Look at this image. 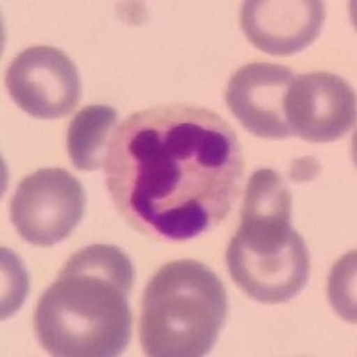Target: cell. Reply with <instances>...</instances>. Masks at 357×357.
<instances>
[{
  "label": "cell",
  "mask_w": 357,
  "mask_h": 357,
  "mask_svg": "<svg viewBox=\"0 0 357 357\" xmlns=\"http://www.w3.org/2000/svg\"><path fill=\"white\" fill-rule=\"evenodd\" d=\"M106 184L130 227L186 241L216 227L243 186L241 143L220 114L184 104L126 118L107 146Z\"/></svg>",
  "instance_id": "6da1fadb"
},
{
  "label": "cell",
  "mask_w": 357,
  "mask_h": 357,
  "mask_svg": "<svg viewBox=\"0 0 357 357\" xmlns=\"http://www.w3.org/2000/svg\"><path fill=\"white\" fill-rule=\"evenodd\" d=\"M132 263L118 247L75 252L36 305L40 345L61 357L120 356L132 334Z\"/></svg>",
  "instance_id": "7a4b0ae2"
},
{
  "label": "cell",
  "mask_w": 357,
  "mask_h": 357,
  "mask_svg": "<svg viewBox=\"0 0 357 357\" xmlns=\"http://www.w3.org/2000/svg\"><path fill=\"white\" fill-rule=\"evenodd\" d=\"M309 252L291 227V193L275 170L252 175L240 229L227 248V268L243 293L261 304H282L305 288Z\"/></svg>",
  "instance_id": "3957f363"
},
{
  "label": "cell",
  "mask_w": 357,
  "mask_h": 357,
  "mask_svg": "<svg viewBox=\"0 0 357 357\" xmlns=\"http://www.w3.org/2000/svg\"><path fill=\"white\" fill-rule=\"evenodd\" d=\"M227 311V293L215 272L199 261H172L159 268L143 293V350L152 357L206 356L218 340Z\"/></svg>",
  "instance_id": "277c9868"
},
{
  "label": "cell",
  "mask_w": 357,
  "mask_h": 357,
  "mask_svg": "<svg viewBox=\"0 0 357 357\" xmlns=\"http://www.w3.org/2000/svg\"><path fill=\"white\" fill-rule=\"evenodd\" d=\"M84 207L79 178L63 168H43L18 184L11 200V222L27 243L49 248L72 234Z\"/></svg>",
  "instance_id": "5b68a950"
},
{
  "label": "cell",
  "mask_w": 357,
  "mask_h": 357,
  "mask_svg": "<svg viewBox=\"0 0 357 357\" xmlns=\"http://www.w3.org/2000/svg\"><path fill=\"white\" fill-rule=\"evenodd\" d=\"M6 86L18 107L40 120L72 113L81 98V79L68 56L54 47H31L13 59Z\"/></svg>",
  "instance_id": "8992f818"
},
{
  "label": "cell",
  "mask_w": 357,
  "mask_h": 357,
  "mask_svg": "<svg viewBox=\"0 0 357 357\" xmlns=\"http://www.w3.org/2000/svg\"><path fill=\"white\" fill-rule=\"evenodd\" d=\"M284 116L291 134L298 138L312 143L336 142L356 123V93L340 75L304 73L289 84Z\"/></svg>",
  "instance_id": "52a82bcc"
},
{
  "label": "cell",
  "mask_w": 357,
  "mask_h": 357,
  "mask_svg": "<svg viewBox=\"0 0 357 357\" xmlns=\"http://www.w3.org/2000/svg\"><path fill=\"white\" fill-rule=\"evenodd\" d=\"M293 72L272 63H250L232 73L225 102L236 120L259 138L284 139L291 136L284 116V97Z\"/></svg>",
  "instance_id": "ba28073f"
},
{
  "label": "cell",
  "mask_w": 357,
  "mask_h": 357,
  "mask_svg": "<svg viewBox=\"0 0 357 357\" xmlns=\"http://www.w3.org/2000/svg\"><path fill=\"white\" fill-rule=\"evenodd\" d=\"M241 29L256 49L293 56L314 43L325 22L320 0H252L241 9Z\"/></svg>",
  "instance_id": "9c48e42d"
},
{
  "label": "cell",
  "mask_w": 357,
  "mask_h": 357,
  "mask_svg": "<svg viewBox=\"0 0 357 357\" xmlns=\"http://www.w3.org/2000/svg\"><path fill=\"white\" fill-rule=\"evenodd\" d=\"M118 113L111 106H88L73 116L66 136V149L73 167L82 172H93L104 167L107 139L113 136Z\"/></svg>",
  "instance_id": "30bf717a"
},
{
  "label": "cell",
  "mask_w": 357,
  "mask_h": 357,
  "mask_svg": "<svg viewBox=\"0 0 357 357\" xmlns=\"http://www.w3.org/2000/svg\"><path fill=\"white\" fill-rule=\"evenodd\" d=\"M356 252L345 256L334 266L329 280V296L334 309L349 321H356Z\"/></svg>",
  "instance_id": "8fae6325"
},
{
  "label": "cell",
  "mask_w": 357,
  "mask_h": 357,
  "mask_svg": "<svg viewBox=\"0 0 357 357\" xmlns=\"http://www.w3.org/2000/svg\"><path fill=\"white\" fill-rule=\"evenodd\" d=\"M320 174V167H318V161L314 158H301L293 162L291 170H289V177L295 183H305V181H311L317 175Z\"/></svg>",
  "instance_id": "7c38bea8"
}]
</instances>
